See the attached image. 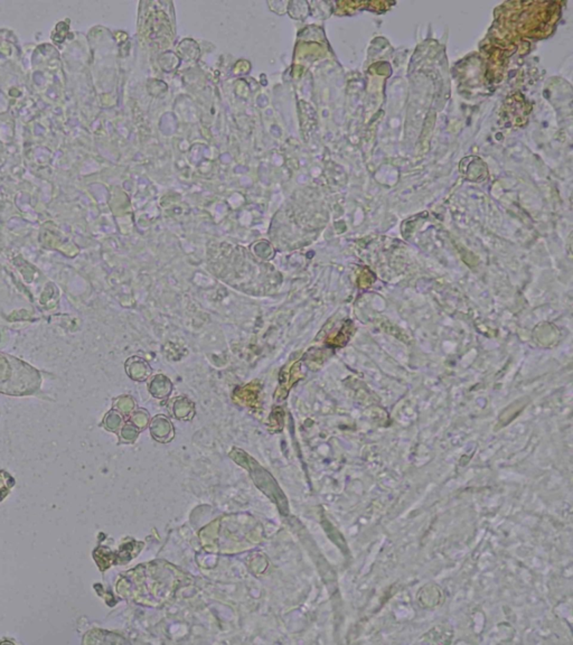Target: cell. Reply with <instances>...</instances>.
<instances>
[{
    "mask_svg": "<svg viewBox=\"0 0 573 645\" xmlns=\"http://www.w3.org/2000/svg\"><path fill=\"white\" fill-rule=\"evenodd\" d=\"M232 455L238 456V457L243 459V461H241V459H235V461L238 462L239 464L243 465V467L249 470L251 477L256 483L257 486L278 504L281 513L288 515L287 499L283 495V490H280L279 486L277 484L274 477L268 473L267 470H263L257 462L253 461L252 458L245 455L244 453L241 452L242 456L238 455L237 452L232 453Z\"/></svg>",
    "mask_w": 573,
    "mask_h": 645,
    "instance_id": "obj_1",
    "label": "cell"
}]
</instances>
